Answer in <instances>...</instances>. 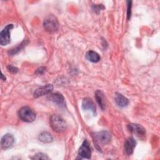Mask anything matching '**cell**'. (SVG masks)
I'll return each instance as SVG.
<instances>
[{"label":"cell","instance_id":"2","mask_svg":"<svg viewBox=\"0 0 160 160\" xmlns=\"http://www.w3.org/2000/svg\"><path fill=\"white\" fill-rule=\"evenodd\" d=\"M19 118L23 121L27 122H33L36 119L35 112L28 106L21 108L18 112Z\"/></svg>","mask_w":160,"mask_h":160},{"label":"cell","instance_id":"16","mask_svg":"<svg viewBox=\"0 0 160 160\" xmlns=\"http://www.w3.org/2000/svg\"><path fill=\"white\" fill-rule=\"evenodd\" d=\"M38 139L41 142L43 143H49V142H51L53 140L52 135L49 132L46 131L41 132L39 135Z\"/></svg>","mask_w":160,"mask_h":160},{"label":"cell","instance_id":"5","mask_svg":"<svg viewBox=\"0 0 160 160\" xmlns=\"http://www.w3.org/2000/svg\"><path fill=\"white\" fill-rule=\"evenodd\" d=\"M13 28L12 24L7 25L0 33V44L1 46H6L10 42V31Z\"/></svg>","mask_w":160,"mask_h":160},{"label":"cell","instance_id":"8","mask_svg":"<svg viewBox=\"0 0 160 160\" xmlns=\"http://www.w3.org/2000/svg\"><path fill=\"white\" fill-rule=\"evenodd\" d=\"M48 99L49 101H51L52 102L56 103L60 107H64L66 105L65 100L63 97V96L58 92L50 94L48 96Z\"/></svg>","mask_w":160,"mask_h":160},{"label":"cell","instance_id":"7","mask_svg":"<svg viewBox=\"0 0 160 160\" xmlns=\"http://www.w3.org/2000/svg\"><path fill=\"white\" fill-rule=\"evenodd\" d=\"M128 128L130 132H131L139 138L143 137L146 134L145 129L141 125L138 124H129L128 126Z\"/></svg>","mask_w":160,"mask_h":160},{"label":"cell","instance_id":"1","mask_svg":"<svg viewBox=\"0 0 160 160\" xmlns=\"http://www.w3.org/2000/svg\"><path fill=\"white\" fill-rule=\"evenodd\" d=\"M49 123L52 129L58 132H62L64 131L67 127V124L64 119L56 114H53L51 116Z\"/></svg>","mask_w":160,"mask_h":160},{"label":"cell","instance_id":"13","mask_svg":"<svg viewBox=\"0 0 160 160\" xmlns=\"http://www.w3.org/2000/svg\"><path fill=\"white\" fill-rule=\"evenodd\" d=\"M95 98L101 108L102 109H104L106 108V101L103 92L100 90H97L95 92Z\"/></svg>","mask_w":160,"mask_h":160},{"label":"cell","instance_id":"3","mask_svg":"<svg viewBox=\"0 0 160 160\" xmlns=\"http://www.w3.org/2000/svg\"><path fill=\"white\" fill-rule=\"evenodd\" d=\"M93 138L96 144L100 147L108 144L111 141V136L108 131H102L94 133Z\"/></svg>","mask_w":160,"mask_h":160},{"label":"cell","instance_id":"21","mask_svg":"<svg viewBox=\"0 0 160 160\" xmlns=\"http://www.w3.org/2000/svg\"><path fill=\"white\" fill-rule=\"evenodd\" d=\"M128 4V19H129L131 18V1H127Z\"/></svg>","mask_w":160,"mask_h":160},{"label":"cell","instance_id":"12","mask_svg":"<svg viewBox=\"0 0 160 160\" xmlns=\"http://www.w3.org/2000/svg\"><path fill=\"white\" fill-rule=\"evenodd\" d=\"M82 108L84 110H90L94 114H96V107L92 100L89 98H86L82 100Z\"/></svg>","mask_w":160,"mask_h":160},{"label":"cell","instance_id":"20","mask_svg":"<svg viewBox=\"0 0 160 160\" xmlns=\"http://www.w3.org/2000/svg\"><path fill=\"white\" fill-rule=\"evenodd\" d=\"M104 6L102 5V4H99V5H95V6H93V8H92V9L95 11V12H96V11H101V9H104Z\"/></svg>","mask_w":160,"mask_h":160},{"label":"cell","instance_id":"10","mask_svg":"<svg viewBox=\"0 0 160 160\" xmlns=\"http://www.w3.org/2000/svg\"><path fill=\"white\" fill-rule=\"evenodd\" d=\"M14 142V138L11 134H6L4 135L1 140V148L7 149L12 146Z\"/></svg>","mask_w":160,"mask_h":160},{"label":"cell","instance_id":"14","mask_svg":"<svg viewBox=\"0 0 160 160\" xmlns=\"http://www.w3.org/2000/svg\"><path fill=\"white\" fill-rule=\"evenodd\" d=\"M115 101L117 103V104L121 108H124L129 104L128 99L119 93H116L115 94Z\"/></svg>","mask_w":160,"mask_h":160},{"label":"cell","instance_id":"17","mask_svg":"<svg viewBox=\"0 0 160 160\" xmlns=\"http://www.w3.org/2000/svg\"><path fill=\"white\" fill-rule=\"evenodd\" d=\"M26 44H27V43L26 42V41H24L23 42H22L21 43V44H19V46H18L17 47H16V48H14V49H12L11 51H9L8 52V53H9L10 55H11V56H13V55L17 54L18 52H19L23 48V47H24V46H26Z\"/></svg>","mask_w":160,"mask_h":160},{"label":"cell","instance_id":"9","mask_svg":"<svg viewBox=\"0 0 160 160\" xmlns=\"http://www.w3.org/2000/svg\"><path fill=\"white\" fill-rule=\"evenodd\" d=\"M53 89V86L52 84H47L41 88H39L35 90L34 92V97L39 98L40 96L49 94Z\"/></svg>","mask_w":160,"mask_h":160},{"label":"cell","instance_id":"6","mask_svg":"<svg viewBox=\"0 0 160 160\" xmlns=\"http://www.w3.org/2000/svg\"><path fill=\"white\" fill-rule=\"evenodd\" d=\"M79 155L82 158L90 159L91 156V149L89 142L87 140L84 141L79 149Z\"/></svg>","mask_w":160,"mask_h":160},{"label":"cell","instance_id":"19","mask_svg":"<svg viewBox=\"0 0 160 160\" xmlns=\"http://www.w3.org/2000/svg\"><path fill=\"white\" fill-rule=\"evenodd\" d=\"M8 70L9 72H11V73H16L18 71V69L12 65H9L8 66Z\"/></svg>","mask_w":160,"mask_h":160},{"label":"cell","instance_id":"23","mask_svg":"<svg viewBox=\"0 0 160 160\" xmlns=\"http://www.w3.org/2000/svg\"><path fill=\"white\" fill-rule=\"evenodd\" d=\"M1 79H2L3 81H5V80H6V77H4V75H3L2 73L1 74Z\"/></svg>","mask_w":160,"mask_h":160},{"label":"cell","instance_id":"4","mask_svg":"<svg viewBox=\"0 0 160 160\" xmlns=\"http://www.w3.org/2000/svg\"><path fill=\"white\" fill-rule=\"evenodd\" d=\"M44 29L49 32H54L58 29L59 23L57 19L54 16H49L47 17L43 22Z\"/></svg>","mask_w":160,"mask_h":160},{"label":"cell","instance_id":"15","mask_svg":"<svg viewBox=\"0 0 160 160\" xmlns=\"http://www.w3.org/2000/svg\"><path fill=\"white\" fill-rule=\"evenodd\" d=\"M86 59L92 62H98L99 61L101 58L98 53L94 51H89L86 54Z\"/></svg>","mask_w":160,"mask_h":160},{"label":"cell","instance_id":"11","mask_svg":"<svg viewBox=\"0 0 160 160\" xmlns=\"http://www.w3.org/2000/svg\"><path fill=\"white\" fill-rule=\"evenodd\" d=\"M136 145V141L132 138H129L124 143V151L128 155L131 154Z\"/></svg>","mask_w":160,"mask_h":160},{"label":"cell","instance_id":"18","mask_svg":"<svg viewBox=\"0 0 160 160\" xmlns=\"http://www.w3.org/2000/svg\"><path fill=\"white\" fill-rule=\"evenodd\" d=\"M32 159H49V158L45 154H43L42 152H38L34 156V157L32 158Z\"/></svg>","mask_w":160,"mask_h":160},{"label":"cell","instance_id":"22","mask_svg":"<svg viewBox=\"0 0 160 160\" xmlns=\"http://www.w3.org/2000/svg\"><path fill=\"white\" fill-rule=\"evenodd\" d=\"M44 71H45V68H44V67H41V68H38V69L36 70V73L38 74H43V72H44Z\"/></svg>","mask_w":160,"mask_h":160}]
</instances>
